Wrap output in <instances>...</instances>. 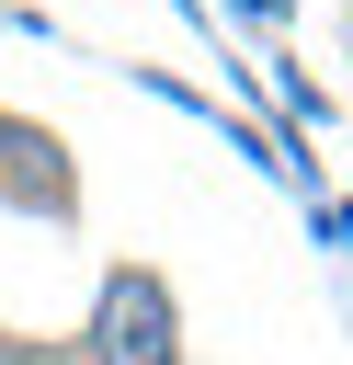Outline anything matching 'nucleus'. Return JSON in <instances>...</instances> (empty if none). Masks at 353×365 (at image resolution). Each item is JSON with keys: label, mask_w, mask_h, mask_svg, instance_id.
Wrapping results in <instances>:
<instances>
[{"label": "nucleus", "mask_w": 353, "mask_h": 365, "mask_svg": "<svg viewBox=\"0 0 353 365\" xmlns=\"http://www.w3.org/2000/svg\"><path fill=\"white\" fill-rule=\"evenodd\" d=\"M91 365H182V319L159 274H114L91 308Z\"/></svg>", "instance_id": "f257e3e1"}, {"label": "nucleus", "mask_w": 353, "mask_h": 365, "mask_svg": "<svg viewBox=\"0 0 353 365\" xmlns=\"http://www.w3.org/2000/svg\"><path fill=\"white\" fill-rule=\"evenodd\" d=\"M0 365H11V342H0Z\"/></svg>", "instance_id": "f03ea898"}]
</instances>
